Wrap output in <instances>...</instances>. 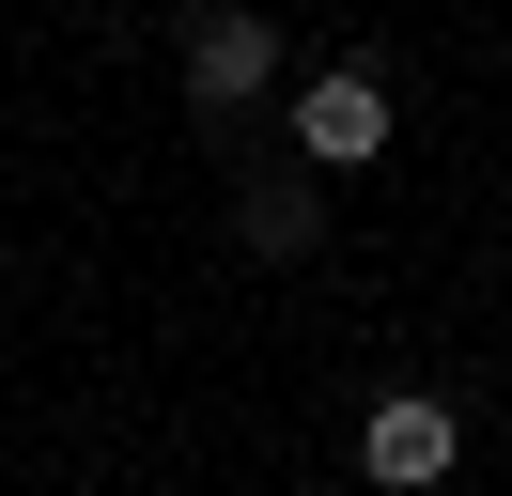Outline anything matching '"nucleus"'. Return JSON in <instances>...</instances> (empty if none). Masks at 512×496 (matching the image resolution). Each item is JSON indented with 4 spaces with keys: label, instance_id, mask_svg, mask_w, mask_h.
<instances>
[{
    "label": "nucleus",
    "instance_id": "obj_2",
    "mask_svg": "<svg viewBox=\"0 0 512 496\" xmlns=\"http://www.w3.org/2000/svg\"><path fill=\"white\" fill-rule=\"evenodd\" d=\"M450 450H466V419H450L435 388H388L373 419H357V465H373V496H435Z\"/></svg>",
    "mask_w": 512,
    "mask_h": 496
},
{
    "label": "nucleus",
    "instance_id": "obj_4",
    "mask_svg": "<svg viewBox=\"0 0 512 496\" xmlns=\"http://www.w3.org/2000/svg\"><path fill=\"white\" fill-rule=\"evenodd\" d=\"M311 248H326V202H311L295 171H264V186H249V264H311Z\"/></svg>",
    "mask_w": 512,
    "mask_h": 496
},
{
    "label": "nucleus",
    "instance_id": "obj_3",
    "mask_svg": "<svg viewBox=\"0 0 512 496\" xmlns=\"http://www.w3.org/2000/svg\"><path fill=\"white\" fill-rule=\"evenodd\" d=\"M295 155H311V171H373L388 155V78L373 62H326V78L295 93Z\"/></svg>",
    "mask_w": 512,
    "mask_h": 496
},
{
    "label": "nucleus",
    "instance_id": "obj_1",
    "mask_svg": "<svg viewBox=\"0 0 512 496\" xmlns=\"http://www.w3.org/2000/svg\"><path fill=\"white\" fill-rule=\"evenodd\" d=\"M171 78H187V109H249V93H280V16H187V47H171Z\"/></svg>",
    "mask_w": 512,
    "mask_h": 496
}]
</instances>
